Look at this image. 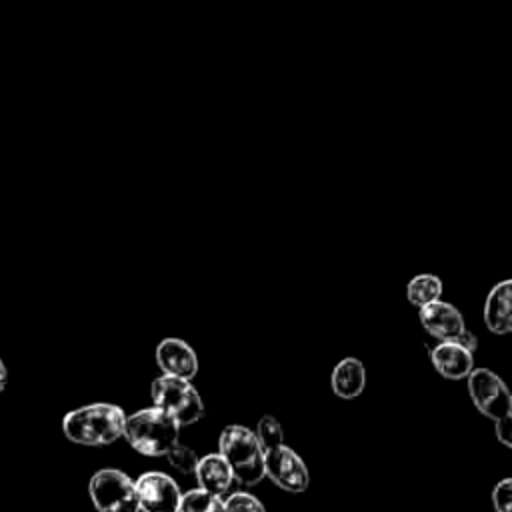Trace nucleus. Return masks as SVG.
<instances>
[{
  "instance_id": "obj_1",
  "label": "nucleus",
  "mask_w": 512,
  "mask_h": 512,
  "mask_svg": "<svg viewBox=\"0 0 512 512\" xmlns=\"http://www.w3.org/2000/svg\"><path fill=\"white\" fill-rule=\"evenodd\" d=\"M126 412L108 402H94L70 410L62 418L64 436L82 446H108L124 436Z\"/></svg>"
},
{
  "instance_id": "obj_2",
  "label": "nucleus",
  "mask_w": 512,
  "mask_h": 512,
  "mask_svg": "<svg viewBox=\"0 0 512 512\" xmlns=\"http://www.w3.org/2000/svg\"><path fill=\"white\" fill-rule=\"evenodd\" d=\"M178 436V422L156 406L142 408L126 416L124 438L136 452L144 456H166L174 446H178Z\"/></svg>"
},
{
  "instance_id": "obj_3",
  "label": "nucleus",
  "mask_w": 512,
  "mask_h": 512,
  "mask_svg": "<svg viewBox=\"0 0 512 512\" xmlns=\"http://www.w3.org/2000/svg\"><path fill=\"white\" fill-rule=\"evenodd\" d=\"M218 454L230 466L236 482L254 486L264 478V450L250 428L242 424H228L220 432Z\"/></svg>"
},
{
  "instance_id": "obj_4",
  "label": "nucleus",
  "mask_w": 512,
  "mask_h": 512,
  "mask_svg": "<svg viewBox=\"0 0 512 512\" xmlns=\"http://www.w3.org/2000/svg\"><path fill=\"white\" fill-rule=\"evenodd\" d=\"M150 394L154 406L174 418L178 426L194 424L204 416L202 398L190 380L160 374L154 378Z\"/></svg>"
},
{
  "instance_id": "obj_5",
  "label": "nucleus",
  "mask_w": 512,
  "mask_h": 512,
  "mask_svg": "<svg viewBox=\"0 0 512 512\" xmlns=\"http://www.w3.org/2000/svg\"><path fill=\"white\" fill-rule=\"evenodd\" d=\"M88 494L98 512H140L134 480L118 468L94 472Z\"/></svg>"
},
{
  "instance_id": "obj_6",
  "label": "nucleus",
  "mask_w": 512,
  "mask_h": 512,
  "mask_svg": "<svg viewBox=\"0 0 512 512\" xmlns=\"http://www.w3.org/2000/svg\"><path fill=\"white\" fill-rule=\"evenodd\" d=\"M466 380L468 394L480 414L492 422L512 418V396L496 372L488 368H474Z\"/></svg>"
},
{
  "instance_id": "obj_7",
  "label": "nucleus",
  "mask_w": 512,
  "mask_h": 512,
  "mask_svg": "<svg viewBox=\"0 0 512 512\" xmlns=\"http://www.w3.org/2000/svg\"><path fill=\"white\" fill-rule=\"evenodd\" d=\"M264 476H268L278 488L298 494L310 484V472L304 460L286 444L264 452Z\"/></svg>"
},
{
  "instance_id": "obj_8",
  "label": "nucleus",
  "mask_w": 512,
  "mask_h": 512,
  "mask_svg": "<svg viewBox=\"0 0 512 512\" xmlns=\"http://www.w3.org/2000/svg\"><path fill=\"white\" fill-rule=\"evenodd\" d=\"M140 512H178L182 492L174 478L164 472L150 470L134 480Z\"/></svg>"
},
{
  "instance_id": "obj_9",
  "label": "nucleus",
  "mask_w": 512,
  "mask_h": 512,
  "mask_svg": "<svg viewBox=\"0 0 512 512\" xmlns=\"http://www.w3.org/2000/svg\"><path fill=\"white\" fill-rule=\"evenodd\" d=\"M418 318H420L424 330L440 342H458L460 344L468 332L460 310L454 304L444 302V300H438V302H432V304L420 308Z\"/></svg>"
},
{
  "instance_id": "obj_10",
  "label": "nucleus",
  "mask_w": 512,
  "mask_h": 512,
  "mask_svg": "<svg viewBox=\"0 0 512 512\" xmlns=\"http://www.w3.org/2000/svg\"><path fill=\"white\" fill-rule=\"evenodd\" d=\"M156 364L162 374L190 380L198 374V356L194 348L182 338H164L156 346Z\"/></svg>"
},
{
  "instance_id": "obj_11",
  "label": "nucleus",
  "mask_w": 512,
  "mask_h": 512,
  "mask_svg": "<svg viewBox=\"0 0 512 512\" xmlns=\"http://www.w3.org/2000/svg\"><path fill=\"white\" fill-rule=\"evenodd\" d=\"M434 370L448 380H464L474 370V356L458 342H438L430 350Z\"/></svg>"
},
{
  "instance_id": "obj_12",
  "label": "nucleus",
  "mask_w": 512,
  "mask_h": 512,
  "mask_svg": "<svg viewBox=\"0 0 512 512\" xmlns=\"http://www.w3.org/2000/svg\"><path fill=\"white\" fill-rule=\"evenodd\" d=\"M484 324L492 334L512 332V282L502 280L486 296Z\"/></svg>"
},
{
  "instance_id": "obj_13",
  "label": "nucleus",
  "mask_w": 512,
  "mask_h": 512,
  "mask_svg": "<svg viewBox=\"0 0 512 512\" xmlns=\"http://www.w3.org/2000/svg\"><path fill=\"white\" fill-rule=\"evenodd\" d=\"M330 386H332V392L342 400L358 398L364 392V386H366V368H364V364L354 356L342 358L332 370Z\"/></svg>"
},
{
  "instance_id": "obj_14",
  "label": "nucleus",
  "mask_w": 512,
  "mask_h": 512,
  "mask_svg": "<svg viewBox=\"0 0 512 512\" xmlns=\"http://www.w3.org/2000/svg\"><path fill=\"white\" fill-rule=\"evenodd\" d=\"M194 474H196L200 490H204L208 494H214V496H220V498H222L224 492H228V488L234 480L232 472H230V466L226 464V460L218 452L198 458Z\"/></svg>"
},
{
  "instance_id": "obj_15",
  "label": "nucleus",
  "mask_w": 512,
  "mask_h": 512,
  "mask_svg": "<svg viewBox=\"0 0 512 512\" xmlns=\"http://www.w3.org/2000/svg\"><path fill=\"white\" fill-rule=\"evenodd\" d=\"M406 296L416 308L438 302L442 296V280L436 274H416L406 286Z\"/></svg>"
},
{
  "instance_id": "obj_16",
  "label": "nucleus",
  "mask_w": 512,
  "mask_h": 512,
  "mask_svg": "<svg viewBox=\"0 0 512 512\" xmlns=\"http://www.w3.org/2000/svg\"><path fill=\"white\" fill-rule=\"evenodd\" d=\"M178 512H224V500L200 488L182 494Z\"/></svg>"
},
{
  "instance_id": "obj_17",
  "label": "nucleus",
  "mask_w": 512,
  "mask_h": 512,
  "mask_svg": "<svg viewBox=\"0 0 512 512\" xmlns=\"http://www.w3.org/2000/svg\"><path fill=\"white\" fill-rule=\"evenodd\" d=\"M254 434H256V440H258V444L262 446L264 452L274 450V448H278V446L284 444L282 426H280V422H278L274 416H270V414H264V416L258 420Z\"/></svg>"
},
{
  "instance_id": "obj_18",
  "label": "nucleus",
  "mask_w": 512,
  "mask_h": 512,
  "mask_svg": "<svg viewBox=\"0 0 512 512\" xmlns=\"http://www.w3.org/2000/svg\"><path fill=\"white\" fill-rule=\"evenodd\" d=\"M166 458H168L170 466L176 468V470L182 472V474H194L196 464H198L196 452H194L192 448H188V446H182V444L174 446V448L166 454Z\"/></svg>"
},
{
  "instance_id": "obj_19",
  "label": "nucleus",
  "mask_w": 512,
  "mask_h": 512,
  "mask_svg": "<svg viewBox=\"0 0 512 512\" xmlns=\"http://www.w3.org/2000/svg\"><path fill=\"white\" fill-rule=\"evenodd\" d=\"M224 512H266V508L256 496L248 492H234L224 500Z\"/></svg>"
},
{
  "instance_id": "obj_20",
  "label": "nucleus",
  "mask_w": 512,
  "mask_h": 512,
  "mask_svg": "<svg viewBox=\"0 0 512 512\" xmlns=\"http://www.w3.org/2000/svg\"><path fill=\"white\" fill-rule=\"evenodd\" d=\"M492 506L494 512H510L512 508V480H500L492 490Z\"/></svg>"
},
{
  "instance_id": "obj_21",
  "label": "nucleus",
  "mask_w": 512,
  "mask_h": 512,
  "mask_svg": "<svg viewBox=\"0 0 512 512\" xmlns=\"http://www.w3.org/2000/svg\"><path fill=\"white\" fill-rule=\"evenodd\" d=\"M494 434H496V440H498L500 444H504L506 448H510V446H512V418L494 422Z\"/></svg>"
},
{
  "instance_id": "obj_22",
  "label": "nucleus",
  "mask_w": 512,
  "mask_h": 512,
  "mask_svg": "<svg viewBox=\"0 0 512 512\" xmlns=\"http://www.w3.org/2000/svg\"><path fill=\"white\" fill-rule=\"evenodd\" d=\"M6 380H8V372H6V366H4V362H2V358H0V392H2L4 386H6Z\"/></svg>"
}]
</instances>
